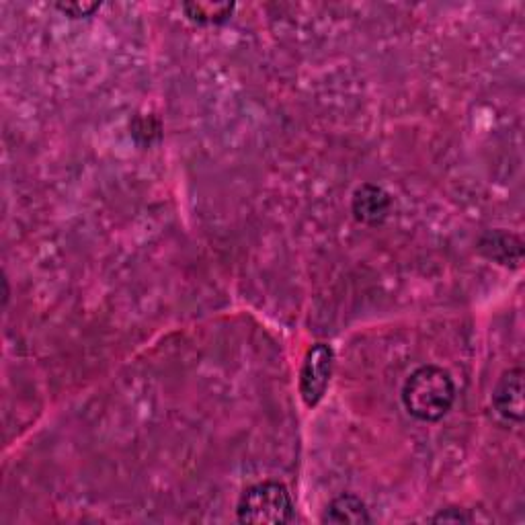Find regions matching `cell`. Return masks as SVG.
<instances>
[{"label":"cell","instance_id":"obj_1","mask_svg":"<svg viewBox=\"0 0 525 525\" xmlns=\"http://www.w3.org/2000/svg\"><path fill=\"white\" fill-rule=\"evenodd\" d=\"M402 405L407 413L423 423H435L446 417L456 400V384L443 368L421 366L402 386Z\"/></svg>","mask_w":525,"mask_h":525},{"label":"cell","instance_id":"obj_2","mask_svg":"<svg viewBox=\"0 0 525 525\" xmlns=\"http://www.w3.org/2000/svg\"><path fill=\"white\" fill-rule=\"evenodd\" d=\"M236 517L240 523H290L294 521V501L286 484L259 482L240 495Z\"/></svg>","mask_w":525,"mask_h":525},{"label":"cell","instance_id":"obj_3","mask_svg":"<svg viewBox=\"0 0 525 525\" xmlns=\"http://www.w3.org/2000/svg\"><path fill=\"white\" fill-rule=\"evenodd\" d=\"M335 368V351L327 343H316L308 349L300 372V394L304 405L314 409L325 398Z\"/></svg>","mask_w":525,"mask_h":525},{"label":"cell","instance_id":"obj_4","mask_svg":"<svg viewBox=\"0 0 525 525\" xmlns=\"http://www.w3.org/2000/svg\"><path fill=\"white\" fill-rule=\"evenodd\" d=\"M493 407L501 419L507 423L523 421V370H507L495 390H493Z\"/></svg>","mask_w":525,"mask_h":525},{"label":"cell","instance_id":"obj_5","mask_svg":"<svg viewBox=\"0 0 525 525\" xmlns=\"http://www.w3.org/2000/svg\"><path fill=\"white\" fill-rule=\"evenodd\" d=\"M392 208L390 195L378 187V185H361L355 189L351 197V212L357 222L368 224V226H378L382 224Z\"/></svg>","mask_w":525,"mask_h":525},{"label":"cell","instance_id":"obj_6","mask_svg":"<svg viewBox=\"0 0 525 525\" xmlns=\"http://www.w3.org/2000/svg\"><path fill=\"white\" fill-rule=\"evenodd\" d=\"M478 249L480 253L493 259L501 265H513L517 267L523 259V247H521V240L515 234H507V232H489L484 234L478 242Z\"/></svg>","mask_w":525,"mask_h":525},{"label":"cell","instance_id":"obj_7","mask_svg":"<svg viewBox=\"0 0 525 525\" xmlns=\"http://www.w3.org/2000/svg\"><path fill=\"white\" fill-rule=\"evenodd\" d=\"M322 523H335V525H361V523H372V515L359 497L355 495H341L329 503L325 509V515L320 519Z\"/></svg>","mask_w":525,"mask_h":525},{"label":"cell","instance_id":"obj_8","mask_svg":"<svg viewBox=\"0 0 525 525\" xmlns=\"http://www.w3.org/2000/svg\"><path fill=\"white\" fill-rule=\"evenodd\" d=\"M234 9H236V5H232V3H224V5L189 3V5H183V13L187 15V19L197 23V25H220L232 17Z\"/></svg>","mask_w":525,"mask_h":525},{"label":"cell","instance_id":"obj_9","mask_svg":"<svg viewBox=\"0 0 525 525\" xmlns=\"http://www.w3.org/2000/svg\"><path fill=\"white\" fill-rule=\"evenodd\" d=\"M431 521L433 523H474L478 521V517L470 509L454 507V509H441L437 515L431 517Z\"/></svg>","mask_w":525,"mask_h":525},{"label":"cell","instance_id":"obj_10","mask_svg":"<svg viewBox=\"0 0 525 525\" xmlns=\"http://www.w3.org/2000/svg\"><path fill=\"white\" fill-rule=\"evenodd\" d=\"M56 9L64 15H68L70 19H83V17H91L95 11H99L101 3H58Z\"/></svg>","mask_w":525,"mask_h":525}]
</instances>
